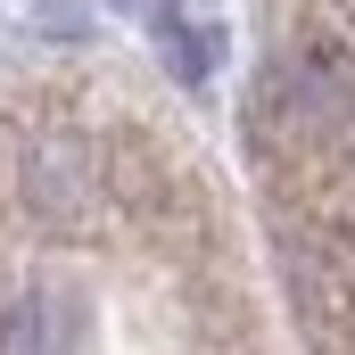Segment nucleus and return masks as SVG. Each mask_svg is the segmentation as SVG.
<instances>
[{
	"label": "nucleus",
	"instance_id": "obj_1",
	"mask_svg": "<svg viewBox=\"0 0 355 355\" xmlns=\"http://www.w3.org/2000/svg\"><path fill=\"white\" fill-rule=\"evenodd\" d=\"M0 355H50V306H42V297H17V306H8Z\"/></svg>",
	"mask_w": 355,
	"mask_h": 355
}]
</instances>
